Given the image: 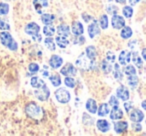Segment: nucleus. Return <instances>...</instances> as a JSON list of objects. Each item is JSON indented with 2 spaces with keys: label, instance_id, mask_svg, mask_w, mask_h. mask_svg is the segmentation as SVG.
Listing matches in <instances>:
<instances>
[{
  "label": "nucleus",
  "instance_id": "1",
  "mask_svg": "<svg viewBox=\"0 0 146 136\" xmlns=\"http://www.w3.org/2000/svg\"><path fill=\"white\" fill-rule=\"evenodd\" d=\"M0 41L4 46H6L7 48H9L11 51H16L18 48L17 42L12 38L11 34L7 31H3L0 33Z\"/></svg>",
  "mask_w": 146,
  "mask_h": 136
},
{
  "label": "nucleus",
  "instance_id": "2",
  "mask_svg": "<svg viewBox=\"0 0 146 136\" xmlns=\"http://www.w3.org/2000/svg\"><path fill=\"white\" fill-rule=\"evenodd\" d=\"M25 111H26L27 115L32 118H35V119H38V118H40L41 115H42V110H41L40 106L33 103V102L27 104L26 108H25Z\"/></svg>",
  "mask_w": 146,
  "mask_h": 136
},
{
  "label": "nucleus",
  "instance_id": "3",
  "mask_svg": "<svg viewBox=\"0 0 146 136\" xmlns=\"http://www.w3.org/2000/svg\"><path fill=\"white\" fill-rule=\"evenodd\" d=\"M55 97H56V99L58 100L60 103H67V102H69V100H70V93H69L68 91H67L65 88H59V89H57L56 91H55Z\"/></svg>",
  "mask_w": 146,
  "mask_h": 136
},
{
  "label": "nucleus",
  "instance_id": "4",
  "mask_svg": "<svg viewBox=\"0 0 146 136\" xmlns=\"http://www.w3.org/2000/svg\"><path fill=\"white\" fill-rule=\"evenodd\" d=\"M34 95L37 99L41 100V101H45V100L48 99L49 95H50V92H49V89L46 86V84L40 88H36V90L34 91Z\"/></svg>",
  "mask_w": 146,
  "mask_h": 136
},
{
  "label": "nucleus",
  "instance_id": "5",
  "mask_svg": "<svg viewBox=\"0 0 146 136\" xmlns=\"http://www.w3.org/2000/svg\"><path fill=\"white\" fill-rule=\"evenodd\" d=\"M25 32L30 36H34V35L38 34L40 31V27L38 26V24H36L35 22H30L25 26Z\"/></svg>",
  "mask_w": 146,
  "mask_h": 136
},
{
  "label": "nucleus",
  "instance_id": "6",
  "mask_svg": "<svg viewBox=\"0 0 146 136\" xmlns=\"http://www.w3.org/2000/svg\"><path fill=\"white\" fill-rule=\"evenodd\" d=\"M129 118L133 122H141L144 119V114L141 110L139 109H133L130 110L129 112Z\"/></svg>",
  "mask_w": 146,
  "mask_h": 136
},
{
  "label": "nucleus",
  "instance_id": "7",
  "mask_svg": "<svg viewBox=\"0 0 146 136\" xmlns=\"http://www.w3.org/2000/svg\"><path fill=\"white\" fill-rule=\"evenodd\" d=\"M111 24L113 26V28L115 29H121L124 27L125 25V20L123 19L122 16H119V15H113L111 19Z\"/></svg>",
  "mask_w": 146,
  "mask_h": 136
},
{
  "label": "nucleus",
  "instance_id": "8",
  "mask_svg": "<svg viewBox=\"0 0 146 136\" xmlns=\"http://www.w3.org/2000/svg\"><path fill=\"white\" fill-rule=\"evenodd\" d=\"M116 96L123 101H127L129 99V91L124 85H120L116 90Z\"/></svg>",
  "mask_w": 146,
  "mask_h": 136
},
{
  "label": "nucleus",
  "instance_id": "9",
  "mask_svg": "<svg viewBox=\"0 0 146 136\" xmlns=\"http://www.w3.org/2000/svg\"><path fill=\"white\" fill-rule=\"evenodd\" d=\"M100 33L99 25H98L97 21L93 20V22L88 26V34H89L90 38H94L96 35H98Z\"/></svg>",
  "mask_w": 146,
  "mask_h": 136
},
{
  "label": "nucleus",
  "instance_id": "10",
  "mask_svg": "<svg viewBox=\"0 0 146 136\" xmlns=\"http://www.w3.org/2000/svg\"><path fill=\"white\" fill-rule=\"evenodd\" d=\"M130 60H131V52H129V51H127V50L121 51V53H120V55H119L120 64L125 66V65H127L128 63L130 62Z\"/></svg>",
  "mask_w": 146,
  "mask_h": 136
},
{
  "label": "nucleus",
  "instance_id": "11",
  "mask_svg": "<svg viewBox=\"0 0 146 136\" xmlns=\"http://www.w3.org/2000/svg\"><path fill=\"white\" fill-rule=\"evenodd\" d=\"M60 73L62 75L65 76H69V75H75L76 74V69L75 67L73 66L71 63H67L62 69L60 70Z\"/></svg>",
  "mask_w": 146,
  "mask_h": 136
},
{
  "label": "nucleus",
  "instance_id": "12",
  "mask_svg": "<svg viewBox=\"0 0 146 136\" xmlns=\"http://www.w3.org/2000/svg\"><path fill=\"white\" fill-rule=\"evenodd\" d=\"M123 117V111L118 107V105L113 106L111 112H110V118L112 120H118Z\"/></svg>",
  "mask_w": 146,
  "mask_h": 136
},
{
  "label": "nucleus",
  "instance_id": "13",
  "mask_svg": "<svg viewBox=\"0 0 146 136\" xmlns=\"http://www.w3.org/2000/svg\"><path fill=\"white\" fill-rule=\"evenodd\" d=\"M62 63H63V59L60 56H58V55H53V56H51L50 60H49V64L54 69L59 68L62 65Z\"/></svg>",
  "mask_w": 146,
  "mask_h": 136
},
{
  "label": "nucleus",
  "instance_id": "14",
  "mask_svg": "<svg viewBox=\"0 0 146 136\" xmlns=\"http://www.w3.org/2000/svg\"><path fill=\"white\" fill-rule=\"evenodd\" d=\"M127 128H128V123L126 121H118L116 123H114V130L118 134L123 133L124 131H126Z\"/></svg>",
  "mask_w": 146,
  "mask_h": 136
},
{
  "label": "nucleus",
  "instance_id": "15",
  "mask_svg": "<svg viewBox=\"0 0 146 136\" xmlns=\"http://www.w3.org/2000/svg\"><path fill=\"white\" fill-rule=\"evenodd\" d=\"M84 32V29L83 26L80 22L78 21H75V22H73L72 24V33L76 36H81Z\"/></svg>",
  "mask_w": 146,
  "mask_h": 136
},
{
  "label": "nucleus",
  "instance_id": "16",
  "mask_svg": "<svg viewBox=\"0 0 146 136\" xmlns=\"http://www.w3.org/2000/svg\"><path fill=\"white\" fill-rule=\"evenodd\" d=\"M33 5L36 8L37 13H42L41 8L48 6V0H33Z\"/></svg>",
  "mask_w": 146,
  "mask_h": 136
},
{
  "label": "nucleus",
  "instance_id": "17",
  "mask_svg": "<svg viewBox=\"0 0 146 136\" xmlns=\"http://www.w3.org/2000/svg\"><path fill=\"white\" fill-rule=\"evenodd\" d=\"M97 128L99 129V131L101 132H107L109 131L110 129V124L107 120H104V119H100L98 120L97 122Z\"/></svg>",
  "mask_w": 146,
  "mask_h": 136
},
{
  "label": "nucleus",
  "instance_id": "18",
  "mask_svg": "<svg viewBox=\"0 0 146 136\" xmlns=\"http://www.w3.org/2000/svg\"><path fill=\"white\" fill-rule=\"evenodd\" d=\"M57 32H58V35L68 37L69 34H70V28H69L68 25L61 24V25H59V26L57 27Z\"/></svg>",
  "mask_w": 146,
  "mask_h": 136
},
{
  "label": "nucleus",
  "instance_id": "19",
  "mask_svg": "<svg viewBox=\"0 0 146 136\" xmlns=\"http://www.w3.org/2000/svg\"><path fill=\"white\" fill-rule=\"evenodd\" d=\"M86 109L91 114H94L97 112V104L94 99H88L86 102Z\"/></svg>",
  "mask_w": 146,
  "mask_h": 136
},
{
  "label": "nucleus",
  "instance_id": "20",
  "mask_svg": "<svg viewBox=\"0 0 146 136\" xmlns=\"http://www.w3.org/2000/svg\"><path fill=\"white\" fill-rule=\"evenodd\" d=\"M55 41H56L57 45H58L60 48H66V47L68 46V44H69V41L67 40L66 37L61 36V35L57 36L56 38H55Z\"/></svg>",
  "mask_w": 146,
  "mask_h": 136
},
{
  "label": "nucleus",
  "instance_id": "21",
  "mask_svg": "<svg viewBox=\"0 0 146 136\" xmlns=\"http://www.w3.org/2000/svg\"><path fill=\"white\" fill-rule=\"evenodd\" d=\"M30 83H31V86H32V87H34L35 89H36V88H40V87H42L43 85H45V82L43 81L41 78L37 77V76L31 78Z\"/></svg>",
  "mask_w": 146,
  "mask_h": 136
},
{
  "label": "nucleus",
  "instance_id": "22",
  "mask_svg": "<svg viewBox=\"0 0 146 136\" xmlns=\"http://www.w3.org/2000/svg\"><path fill=\"white\" fill-rule=\"evenodd\" d=\"M85 51H86V56H87L88 59H90V60H95L96 55H97L95 47L94 46H88Z\"/></svg>",
  "mask_w": 146,
  "mask_h": 136
},
{
  "label": "nucleus",
  "instance_id": "23",
  "mask_svg": "<svg viewBox=\"0 0 146 136\" xmlns=\"http://www.w3.org/2000/svg\"><path fill=\"white\" fill-rule=\"evenodd\" d=\"M54 19H55V16L52 14H42L41 15V21H42V23L45 25L52 24Z\"/></svg>",
  "mask_w": 146,
  "mask_h": 136
},
{
  "label": "nucleus",
  "instance_id": "24",
  "mask_svg": "<svg viewBox=\"0 0 146 136\" xmlns=\"http://www.w3.org/2000/svg\"><path fill=\"white\" fill-rule=\"evenodd\" d=\"M131 56H132V61H133V63L136 65V67H138V68H141L143 63H142L141 57L139 56V53L136 52V51H134V52L131 54Z\"/></svg>",
  "mask_w": 146,
  "mask_h": 136
},
{
  "label": "nucleus",
  "instance_id": "25",
  "mask_svg": "<svg viewBox=\"0 0 146 136\" xmlns=\"http://www.w3.org/2000/svg\"><path fill=\"white\" fill-rule=\"evenodd\" d=\"M98 115L99 116H106L109 113V104L107 103H102L99 106V109H98Z\"/></svg>",
  "mask_w": 146,
  "mask_h": 136
},
{
  "label": "nucleus",
  "instance_id": "26",
  "mask_svg": "<svg viewBox=\"0 0 146 136\" xmlns=\"http://www.w3.org/2000/svg\"><path fill=\"white\" fill-rule=\"evenodd\" d=\"M127 81H128V85H129L132 89H134V88L137 87V85H138V77L136 75H128Z\"/></svg>",
  "mask_w": 146,
  "mask_h": 136
},
{
  "label": "nucleus",
  "instance_id": "27",
  "mask_svg": "<svg viewBox=\"0 0 146 136\" xmlns=\"http://www.w3.org/2000/svg\"><path fill=\"white\" fill-rule=\"evenodd\" d=\"M113 67H114V72H113L114 78H115V79H117V80H119V81H121L122 78H123V74H122L121 70H120L119 64L115 63Z\"/></svg>",
  "mask_w": 146,
  "mask_h": 136
},
{
  "label": "nucleus",
  "instance_id": "28",
  "mask_svg": "<svg viewBox=\"0 0 146 136\" xmlns=\"http://www.w3.org/2000/svg\"><path fill=\"white\" fill-rule=\"evenodd\" d=\"M101 68L104 73H106V74L110 73L112 70V63H110L109 61H107V60H103L101 63Z\"/></svg>",
  "mask_w": 146,
  "mask_h": 136
},
{
  "label": "nucleus",
  "instance_id": "29",
  "mask_svg": "<svg viewBox=\"0 0 146 136\" xmlns=\"http://www.w3.org/2000/svg\"><path fill=\"white\" fill-rule=\"evenodd\" d=\"M44 43H45V46L51 51H54L55 50V43H54V40H53L52 36H47V38L44 40Z\"/></svg>",
  "mask_w": 146,
  "mask_h": 136
},
{
  "label": "nucleus",
  "instance_id": "30",
  "mask_svg": "<svg viewBox=\"0 0 146 136\" xmlns=\"http://www.w3.org/2000/svg\"><path fill=\"white\" fill-rule=\"evenodd\" d=\"M43 33H44V35H46V36H52V35H54L55 33V27L52 26L51 24L49 25H46V26L43 28Z\"/></svg>",
  "mask_w": 146,
  "mask_h": 136
},
{
  "label": "nucleus",
  "instance_id": "31",
  "mask_svg": "<svg viewBox=\"0 0 146 136\" xmlns=\"http://www.w3.org/2000/svg\"><path fill=\"white\" fill-rule=\"evenodd\" d=\"M132 35V30L130 27H123V29L121 30V37L123 39H128L130 38Z\"/></svg>",
  "mask_w": 146,
  "mask_h": 136
},
{
  "label": "nucleus",
  "instance_id": "32",
  "mask_svg": "<svg viewBox=\"0 0 146 136\" xmlns=\"http://www.w3.org/2000/svg\"><path fill=\"white\" fill-rule=\"evenodd\" d=\"M49 80L51 81V83H52L53 86H59L61 84V78L60 76L58 75V74H54V75H51L50 77H49Z\"/></svg>",
  "mask_w": 146,
  "mask_h": 136
},
{
  "label": "nucleus",
  "instance_id": "33",
  "mask_svg": "<svg viewBox=\"0 0 146 136\" xmlns=\"http://www.w3.org/2000/svg\"><path fill=\"white\" fill-rule=\"evenodd\" d=\"M76 65L79 66L80 68H85V67H88V62L85 59V57H84V55H81V56L77 59V61H76Z\"/></svg>",
  "mask_w": 146,
  "mask_h": 136
},
{
  "label": "nucleus",
  "instance_id": "34",
  "mask_svg": "<svg viewBox=\"0 0 146 136\" xmlns=\"http://www.w3.org/2000/svg\"><path fill=\"white\" fill-rule=\"evenodd\" d=\"M0 29L3 31H8L10 29V25H9L7 19L0 18Z\"/></svg>",
  "mask_w": 146,
  "mask_h": 136
},
{
  "label": "nucleus",
  "instance_id": "35",
  "mask_svg": "<svg viewBox=\"0 0 146 136\" xmlns=\"http://www.w3.org/2000/svg\"><path fill=\"white\" fill-rule=\"evenodd\" d=\"M124 73H125L126 75H135V74H136L135 67L132 66V65H125V68H124Z\"/></svg>",
  "mask_w": 146,
  "mask_h": 136
},
{
  "label": "nucleus",
  "instance_id": "36",
  "mask_svg": "<svg viewBox=\"0 0 146 136\" xmlns=\"http://www.w3.org/2000/svg\"><path fill=\"white\" fill-rule=\"evenodd\" d=\"M122 13L125 17L130 18L133 15V9L131 8V6H124L123 9H122Z\"/></svg>",
  "mask_w": 146,
  "mask_h": 136
},
{
  "label": "nucleus",
  "instance_id": "37",
  "mask_svg": "<svg viewBox=\"0 0 146 136\" xmlns=\"http://www.w3.org/2000/svg\"><path fill=\"white\" fill-rule=\"evenodd\" d=\"M9 12V5L7 3H0V16L1 15H6Z\"/></svg>",
  "mask_w": 146,
  "mask_h": 136
},
{
  "label": "nucleus",
  "instance_id": "38",
  "mask_svg": "<svg viewBox=\"0 0 146 136\" xmlns=\"http://www.w3.org/2000/svg\"><path fill=\"white\" fill-rule=\"evenodd\" d=\"M64 82H65V85H66L67 87H69V88H74V87H75V85H76L75 80L73 79L72 77H68V76L65 78Z\"/></svg>",
  "mask_w": 146,
  "mask_h": 136
},
{
  "label": "nucleus",
  "instance_id": "39",
  "mask_svg": "<svg viewBox=\"0 0 146 136\" xmlns=\"http://www.w3.org/2000/svg\"><path fill=\"white\" fill-rule=\"evenodd\" d=\"M100 26L102 29H106L108 27V17L106 14L102 15L100 18Z\"/></svg>",
  "mask_w": 146,
  "mask_h": 136
},
{
  "label": "nucleus",
  "instance_id": "40",
  "mask_svg": "<svg viewBox=\"0 0 146 136\" xmlns=\"http://www.w3.org/2000/svg\"><path fill=\"white\" fill-rule=\"evenodd\" d=\"M28 70L30 71V73L35 74L39 71V65L37 63H30L28 66Z\"/></svg>",
  "mask_w": 146,
  "mask_h": 136
},
{
  "label": "nucleus",
  "instance_id": "41",
  "mask_svg": "<svg viewBox=\"0 0 146 136\" xmlns=\"http://www.w3.org/2000/svg\"><path fill=\"white\" fill-rule=\"evenodd\" d=\"M106 10H107V13H108V14L115 15L116 13H117V11H118V8L115 6V5L110 4V5H108V6H107V8H106Z\"/></svg>",
  "mask_w": 146,
  "mask_h": 136
},
{
  "label": "nucleus",
  "instance_id": "42",
  "mask_svg": "<svg viewBox=\"0 0 146 136\" xmlns=\"http://www.w3.org/2000/svg\"><path fill=\"white\" fill-rule=\"evenodd\" d=\"M115 59H116L115 54H114L112 51H108L107 54H106V60L109 61L110 63L113 64V63H115Z\"/></svg>",
  "mask_w": 146,
  "mask_h": 136
},
{
  "label": "nucleus",
  "instance_id": "43",
  "mask_svg": "<svg viewBox=\"0 0 146 136\" xmlns=\"http://www.w3.org/2000/svg\"><path fill=\"white\" fill-rule=\"evenodd\" d=\"M119 104V101H118V99L115 97V96H111V98H110L109 100V105L111 106H115V105H118Z\"/></svg>",
  "mask_w": 146,
  "mask_h": 136
},
{
  "label": "nucleus",
  "instance_id": "44",
  "mask_svg": "<svg viewBox=\"0 0 146 136\" xmlns=\"http://www.w3.org/2000/svg\"><path fill=\"white\" fill-rule=\"evenodd\" d=\"M124 108H125V111L129 113L130 110L133 108V104H132L131 102H125V103H124Z\"/></svg>",
  "mask_w": 146,
  "mask_h": 136
},
{
  "label": "nucleus",
  "instance_id": "45",
  "mask_svg": "<svg viewBox=\"0 0 146 136\" xmlns=\"http://www.w3.org/2000/svg\"><path fill=\"white\" fill-rule=\"evenodd\" d=\"M132 128H133V130L136 132L141 131L142 130V127H141V125H140V122H135V123L132 125Z\"/></svg>",
  "mask_w": 146,
  "mask_h": 136
},
{
  "label": "nucleus",
  "instance_id": "46",
  "mask_svg": "<svg viewBox=\"0 0 146 136\" xmlns=\"http://www.w3.org/2000/svg\"><path fill=\"white\" fill-rule=\"evenodd\" d=\"M32 38H33V40H35V41H41V39H42V37H41V35L39 34H36V35H34V36H32Z\"/></svg>",
  "mask_w": 146,
  "mask_h": 136
},
{
  "label": "nucleus",
  "instance_id": "47",
  "mask_svg": "<svg viewBox=\"0 0 146 136\" xmlns=\"http://www.w3.org/2000/svg\"><path fill=\"white\" fill-rule=\"evenodd\" d=\"M82 17L84 18V21L85 22H89V20L91 19V17L89 16V15H87L86 13H84V14H82Z\"/></svg>",
  "mask_w": 146,
  "mask_h": 136
},
{
  "label": "nucleus",
  "instance_id": "48",
  "mask_svg": "<svg viewBox=\"0 0 146 136\" xmlns=\"http://www.w3.org/2000/svg\"><path fill=\"white\" fill-rule=\"evenodd\" d=\"M128 46H129V47H130V48H131V49H134V47L136 46V40L132 41V42H131V41H130V42L128 43Z\"/></svg>",
  "mask_w": 146,
  "mask_h": 136
},
{
  "label": "nucleus",
  "instance_id": "49",
  "mask_svg": "<svg viewBox=\"0 0 146 136\" xmlns=\"http://www.w3.org/2000/svg\"><path fill=\"white\" fill-rule=\"evenodd\" d=\"M140 0H129V3H130V5H135V4H137L138 2H139Z\"/></svg>",
  "mask_w": 146,
  "mask_h": 136
},
{
  "label": "nucleus",
  "instance_id": "50",
  "mask_svg": "<svg viewBox=\"0 0 146 136\" xmlns=\"http://www.w3.org/2000/svg\"><path fill=\"white\" fill-rule=\"evenodd\" d=\"M42 75L44 76V77H48L49 76V72H48V70H44V71H43L42 70Z\"/></svg>",
  "mask_w": 146,
  "mask_h": 136
},
{
  "label": "nucleus",
  "instance_id": "51",
  "mask_svg": "<svg viewBox=\"0 0 146 136\" xmlns=\"http://www.w3.org/2000/svg\"><path fill=\"white\" fill-rule=\"evenodd\" d=\"M142 57H143V59L146 61V48H144L143 50H142Z\"/></svg>",
  "mask_w": 146,
  "mask_h": 136
},
{
  "label": "nucleus",
  "instance_id": "52",
  "mask_svg": "<svg viewBox=\"0 0 146 136\" xmlns=\"http://www.w3.org/2000/svg\"><path fill=\"white\" fill-rule=\"evenodd\" d=\"M141 106L143 107V109L146 111V100H144V101L142 102V103H141Z\"/></svg>",
  "mask_w": 146,
  "mask_h": 136
},
{
  "label": "nucleus",
  "instance_id": "53",
  "mask_svg": "<svg viewBox=\"0 0 146 136\" xmlns=\"http://www.w3.org/2000/svg\"><path fill=\"white\" fill-rule=\"evenodd\" d=\"M117 3H121V4H124L126 2V0H115Z\"/></svg>",
  "mask_w": 146,
  "mask_h": 136
}]
</instances>
